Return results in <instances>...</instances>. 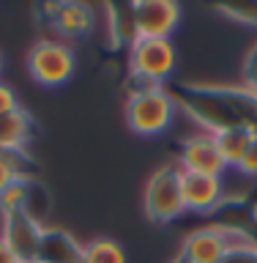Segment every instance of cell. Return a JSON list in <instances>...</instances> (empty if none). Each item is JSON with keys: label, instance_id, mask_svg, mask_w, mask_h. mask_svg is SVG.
I'll return each mask as SVG.
<instances>
[{"label": "cell", "instance_id": "1", "mask_svg": "<svg viewBox=\"0 0 257 263\" xmlns=\"http://www.w3.org/2000/svg\"><path fill=\"white\" fill-rule=\"evenodd\" d=\"M175 102L208 135L222 129H249L257 137V93L246 85H186Z\"/></svg>", "mask_w": 257, "mask_h": 263}, {"label": "cell", "instance_id": "2", "mask_svg": "<svg viewBox=\"0 0 257 263\" xmlns=\"http://www.w3.org/2000/svg\"><path fill=\"white\" fill-rule=\"evenodd\" d=\"M178 112L175 93L162 85H140L129 93L126 102V123L140 137H159L164 135Z\"/></svg>", "mask_w": 257, "mask_h": 263}, {"label": "cell", "instance_id": "3", "mask_svg": "<svg viewBox=\"0 0 257 263\" xmlns=\"http://www.w3.org/2000/svg\"><path fill=\"white\" fill-rule=\"evenodd\" d=\"M252 238L241 236L238 230L230 228H200L192 230L181 250V260L184 263H227L238 252H249Z\"/></svg>", "mask_w": 257, "mask_h": 263}, {"label": "cell", "instance_id": "4", "mask_svg": "<svg viewBox=\"0 0 257 263\" xmlns=\"http://www.w3.org/2000/svg\"><path fill=\"white\" fill-rule=\"evenodd\" d=\"M175 47L170 39H134L129 44V74L140 85H162L175 71Z\"/></svg>", "mask_w": 257, "mask_h": 263}, {"label": "cell", "instance_id": "5", "mask_svg": "<svg viewBox=\"0 0 257 263\" xmlns=\"http://www.w3.org/2000/svg\"><path fill=\"white\" fill-rule=\"evenodd\" d=\"M145 217L159 225L178 219L184 214V195H181V167L178 164H162L156 173H151L143 195Z\"/></svg>", "mask_w": 257, "mask_h": 263}, {"label": "cell", "instance_id": "6", "mask_svg": "<svg viewBox=\"0 0 257 263\" xmlns=\"http://www.w3.org/2000/svg\"><path fill=\"white\" fill-rule=\"evenodd\" d=\"M77 55L69 44L52 39H41L28 52V74L33 82L44 88H61L74 77Z\"/></svg>", "mask_w": 257, "mask_h": 263}, {"label": "cell", "instance_id": "7", "mask_svg": "<svg viewBox=\"0 0 257 263\" xmlns=\"http://www.w3.org/2000/svg\"><path fill=\"white\" fill-rule=\"evenodd\" d=\"M134 39H172L181 25V6L172 0H137L129 3Z\"/></svg>", "mask_w": 257, "mask_h": 263}, {"label": "cell", "instance_id": "8", "mask_svg": "<svg viewBox=\"0 0 257 263\" xmlns=\"http://www.w3.org/2000/svg\"><path fill=\"white\" fill-rule=\"evenodd\" d=\"M175 164L184 173H203V176H216V178L227 173V164L216 148V140L208 132H197V135L186 137Z\"/></svg>", "mask_w": 257, "mask_h": 263}, {"label": "cell", "instance_id": "9", "mask_svg": "<svg viewBox=\"0 0 257 263\" xmlns=\"http://www.w3.org/2000/svg\"><path fill=\"white\" fill-rule=\"evenodd\" d=\"M44 236V225L33 217V211H19V214H6L3 222V238L11 247L19 263H36L38 244Z\"/></svg>", "mask_w": 257, "mask_h": 263}, {"label": "cell", "instance_id": "10", "mask_svg": "<svg viewBox=\"0 0 257 263\" xmlns=\"http://www.w3.org/2000/svg\"><path fill=\"white\" fill-rule=\"evenodd\" d=\"M181 195H184V209L189 214H211L225 200V184L216 176L181 170Z\"/></svg>", "mask_w": 257, "mask_h": 263}, {"label": "cell", "instance_id": "11", "mask_svg": "<svg viewBox=\"0 0 257 263\" xmlns=\"http://www.w3.org/2000/svg\"><path fill=\"white\" fill-rule=\"evenodd\" d=\"M36 263H82V244L61 228H44Z\"/></svg>", "mask_w": 257, "mask_h": 263}, {"label": "cell", "instance_id": "12", "mask_svg": "<svg viewBox=\"0 0 257 263\" xmlns=\"http://www.w3.org/2000/svg\"><path fill=\"white\" fill-rule=\"evenodd\" d=\"M33 135V118L28 110L0 115V154H19Z\"/></svg>", "mask_w": 257, "mask_h": 263}, {"label": "cell", "instance_id": "13", "mask_svg": "<svg viewBox=\"0 0 257 263\" xmlns=\"http://www.w3.org/2000/svg\"><path fill=\"white\" fill-rule=\"evenodd\" d=\"M55 30L66 39H77V36H88L96 25V16H93V8L85 6V3H61L55 14Z\"/></svg>", "mask_w": 257, "mask_h": 263}, {"label": "cell", "instance_id": "14", "mask_svg": "<svg viewBox=\"0 0 257 263\" xmlns=\"http://www.w3.org/2000/svg\"><path fill=\"white\" fill-rule=\"evenodd\" d=\"M213 140H216V148H219V154H222V159H225L227 164V170L230 167H235L238 170V164H241L244 159V154L249 151V145L254 143V135L249 129H241V126H235V129H222L213 135Z\"/></svg>", "mask_w": 257, "mask_h": 263}, {"label": "cell", "instance_id": "15", "mask_svg": "<svg viewBox=\"0 0 257 263\" xmlns=\"http://www.w3.org/2000/svg\"><path fill=\"white\" fill-rule=\"evenodd\" d=\"M82 263H129V258L115 238L98 236L82 244Z\"/></svg>", "mask_w": 257, "mask_h": 263}, {"label": "cell", "instance_id": "16", "mask_svg": "<svg viewBox=\"0 0 257 263\" xmlns=\"http://www.w3.org/2000/svg\"><path fill=\"white\" fill-rule=\"evenodd\" d=\"M0 211L3 214L30 211V184H28V178L14 181V184L0 195Z\"/></svg>", "mask_w": 257, "mask_h": 263}, {"label": "cell", "instance_id": "17", "mask_svg": "<svg viewBox=\"0 0 257 263\" xmlns=\"http://www.w3.org/2000/svg\"><path fill=\"white\" fill-rule=\"evenodd\" d=\"M216 11L227 14L233 22L249 25V28H257V3H238V6H219Z\"/></svg>", "mask_w": 257, "mask_h": 263}, {"label": "cell", "instance_id": "18", "mask_svg": "<svg viewBox=\"0 0 257 263\" xmlns=\"http://www.w3.org/2000/svg\"><path fill=\"white\" fill-rule=\"evenodd\" d=\"M14 156H16V154H0V195H3L6 189L14 184V181L25 178Z\"/></svg>", "mask_w": 257, "mask_h": 263}, {"label": "cell", "instance_id": "19", "mask_svg": "<svg viewBox=\"0 0 257 263\" xmlns=\"http://www.w3.org/2000/svg\"><path fill=\"white\" fill-rule=\"evenodd\" d=\"M241 77L244 85L257 93V41L249 47V52L244 55V66H241Z\"/></svg>", "mask_w": 257, "mask_h": 263}, {"label": "cell", "instance_id": "20", "mask_svg": "<svg viewBox=\"0 0 257 263\" xmlns=\"http://www.w3.org/2000/svg\"><path fill=\"white\" fill-rule=\"evenodd\" d=\"M19 110V96L11 85L0 82V115H8V112H16Z\"/></svg>", "mask_w": 257, "mask_h": 263}, {"label": "cell", "instance_id": "21", "mask_svg": "<svg viewBox=\"0 0 257 263\" xmlns=\"http://www.w3.org/2000/svg\"><path fill=\"white\" fill-rule=\"evenodd\" d=\"M238 173L246 176V178H257V140L249 145V151L244 154L241 164H238Z\"/></svg>", "mask_w": 257, "mask_h": 263}, {"label": "cell", "instance_id": "22", "mask_svg": "<svg viewBox=\"0 0 257 263\" xmlns=\"http://www.w3.org/2000/svg\"><path fill=\"white\" fill-rule=\"evenodd\" d=\"M0 263H19V260H16V255L11 252V247L6 244L3 236H0Z\"/></svg>", "mask_w": 257, "mask_h": 263}, {"label": "cell", "instance_id": "23", "mask_svg": "<svg viewBox=\"0 0 257 263\" xmlns=\"http://www.w3.org/2000/svg\"><path fill=\"white\" fill-rule=\"evenodd\" d=\"M0 69H3V55H0Z\"/></svg>", "mask_w": 257, "mask_h": 263}]
</instances>
